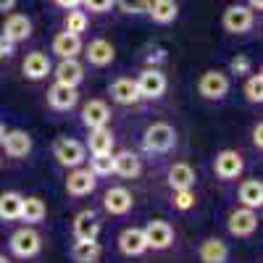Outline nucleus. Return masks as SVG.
Returning <instances> with one entry per match:
<instances>
[{"label": "nucleus", "mask_w": 263, "mask_h": 263, "mask_svg": "<svg viewBox=\"0 0 263 263\" xmlns=\"http://www.w3.org/2000/svg\"><path fill=\"white\" fill-rule=\"evenodd\" d=\"M174 205L179 211H190L195 205V192L192 190H177L174 192Z\"/></svg>", "instance_id": "obj_36"}, {"label": "nucleus", "mask_w": 263, "mask_h": 263, "mask_svg": "<svg viewBox=\"0 0 263 263\" xmlns=\"http://www.w3.org/2000/svg\"><path fill=\"white\" fill-rule=\"evenodd\" d=\"M48 216V205L40 200V197H24L21 200V221H27V224H40L42 218Z\"/></svg>", "instance_id": "obj_30"}, {"label": "nucleus", "mask_w": 263, "mask_h": 263, "mask_svg": "<svg viewBox=\"0 0 263 263\" xmlns=\"http://www.w3.org/2000/svg\"><path fill=\"white\" fill-rule=\"evenodd\" d=\"M197 255H200L203 263H227V258H229V248H227L224 239L208 237L205 242L200 245V250H197Z\"/></svg>", "instance_id": "obj_22"}, {"label": "nucleus", "mask_w": 263, "mask_h": 263, "mask_svg": "<svg viewBox=\"0 0 263 263\" xmlns=\"http://www.w3.org/2000/svg\"><path fill=\"white\" fill-rule=\"evenodd\" d=\"M166 58V53L163 50H153L150 55H147V63H150V69H156V63H161Z\"/></svg>", "instance_id": "obj_40"}, {"label": "nucleus", "mask_w": 263, "mask_h": 263, "mask_svg": "<svg viewBox=\"0 0 263 263\" xmlns=\"http://www.w3.org/2000/svg\"><path fill=\"white\" fill-rule=\"evenodd\" d=\"M55 3H58L61 8H66V11H74L77 6H82V0H55Z\"/></svg>", "instance_id": "obj_41"}, {"label": "nucleus", "mask_w": 263, "mask_h": 263, "mask_svg": "<svg viewBox=\"0 0 263 263\" xmlns=\"http://www.w3.org/2000/svg\"><path fill=\"white\" fill-rule=\"evenodd\" d=\"M135 84H137L140 98L156 100V98H161L166 92V74L161 69H150V66H147V69L135 79Z\"/></svg>", "instance_id": "obj_4"}, {"label": "nucleus", "mask_w": 263, "mask_h": 263, "mask_svg": "<svg viewBox=\"0 0 263 263\" xmlns=\"http://www.w3.org/2000/svg\"><path fill=\"white\" fill-rule=\"evenodd\" d=\"M195 168L190 166V163H174L171 168H168V187L177 192V190H192V184H195Z\"/></svg>", "instance_id": "obj_24"}, {"label": "nucleus", "mask_w": 263, "mask_h": 263, "mask_svg": "<svg viewBox=\"0 0 263 263\" xmlns=\"http://www.w3.org/2000/svg\"><path fill=\"white\" fill-rule=\"evenodd\" d=\"M100 253H103V248L98 239H77L71 248V258L77 263H98Z\"/></svg>", "instance_id": "obj_28"}, {"label": "nucleus", "mask_w": 263, "mask_h": 263, "mask_svg": "<svg viewBox=\"0 0 263 263\" xmlns=\"http://www.w3.org/2000/svg\"><path fill=\"white\" fill-rule=\"evenodd\" d=\"M245 95L250 103H260L263 100V77L260 74H253L245 84Z\"/></svg>", "instance_id": "obj_34"}, {"label": "nucleus", "mask_w": 263, "mask_h": 263, "mask_svg": "<svg viewBox=\"0 0 263 263\" xmlns=\"http://www.w3.org/2000/svg\"><path fill=\"white\" fill-rule=\"evenodd\" d=\"M84 79V66L77 58H66L55 66V82L66 87H77Z\"/></svg>", "instance_id": "obj_20"}, {"label": "nucleus", "mask_w": 263, "mask_h": 263, "mask_svg": "<svg viewBox=\"0 0 263 263\" xmlns=\"http://www.w3.org/2000/svg\"><path fill=\"white\" fill-rule=\"evenodd\" d=\"M82 3L87 6V11H92V13H105V11L114 8V0H82Z\"/></svg>", "instance_id": "obj_37"}, {"label": "nucleus", "mask_w": 263, "mask_h": 263, "mask_svg": "<svg viewBox=\"0 0 263 263\" xmlns=\"http://www.w3.org/2000/svg\"><path fill=\"white\" fill-rule=\"evenodd\" d=\"M260 135H263V126H260V124H255V129H253V142H255V147H260V145H263V137H260Z\"/></svg>", "instance_id": "obj_42"}, {"label": "nucleus", "mask_w": 263, "mask_h": 263, "mask_svg": "<svg viewBox=\"0 0 263 263\" xmlns=\"http://www.w3.org/2000/svg\"><path fill=\"white\" fill-rule=\"evenodd\" d=\"M114 3L124 11V13H132V16H140V13H147V6L150 0H114Z\"/></svg>", "instance_id": "obj_35"}, {"label": "nucleus", "mask_w": 263, "mask_h": 263, "mask_svg": "<svg viewBox=\"0 0 263 263\" xmlns=\"http://www.w3.org/2000/svg\"><path fill=\"white\" fill-rule=\"evenodd\" d=\"M87 147H90L92 156H108L114 150V132L103 126V129H92L90 140H87Z\"/></svg>", "instance_id": "obj_27"}, {"label": "nucleus", "mask_w": 263, "mask_h": 263, "mask_svg": "<svg viewBox=\"0 0 263 263\" xmlns=\"http://www.w3.org/2000/svg\"><path fill=\"white\" fill-rule=\"evenodd\" d=\"M108 121H111V108H108V103H103V100L84 103V108H82V124L90 132L108 126Z\"/></svg>", "instance_id": "obj_11"}, {"label": "nucleus", "mask_w": 263, "mask_h": 263, "mask_svg": "<svg viewBox=\"0 0 263 263\" xmlns=\"http://www.w3.org/2000/svg\"><path fill=\"white\" fill-rule=\"evenodd\" d=\"M100 234V218L95 211H79L74 218V237L77 239H98Z\"/></svg>", "instance_id": "obj_17"}, {"label": "nucleus", "mask_w": 263, "mask_h": 263, "mask_svg": "<svg viewBox=\"0 0 263 263\" xmlns=\"http://www.w3.org/2000/svg\"><path fill=\"white\" fill-rule=\"evenodd\" d=\"M229 69H232V74H248L250 71V61L245 55H237V58H232Z\"/></svg>", "instance_id": "obj_38"}, {"label": "nucleus", "mask_w": 263, "mask_h": 263, "mask_svg": "<svg viewBox=\"0 0 263 263\" xmlns=\"http://www.w3.org/2000/svg\"><path fill=\"white\" fill-rule=\"evenodd\" d=\"M111 98H114L116 103H121V105H135V103L142 100L140 92H137L135 79H129V77H121V79H116V82L111 84Z\"/></svg>", "instance_id": "obj_21"}, {"label": "nucleus", "mask_w": 263, "mask_h": 263, "mask_svg": "<svg viewBox=\"0 0 263 263\" xmlns=\"http://www.w3.org/2000/svg\"><path fill=\"white\" fill-rule=\"evenodd\" d=\"M53 158L58 161V166L63 168H79L87 161V147L79 140L71 137H58L53 142Z\"/></svg>", "instance_id": "obj_1"}, {"label": "nucleus", "mask_w": 263, "mask_h": 263, "mask_svg": "<svg viewBox=\"0 0 263 263\" xmlns=\"http://www.w3.org/2000/svg\"><path fill=\"white\" fill-rule=\"evenodd\" d=\"M90 171L95 177H111L114 174V153L108 156H92L90 158Z\"/></svg>", "instance_id": "obj_32"}, {"label": "nucleus", "mask_w": 263, "mask_h": 263, "mask_svg": "<svg viewBox=\"0 0 263 263\" xmlns=\"http://www.w3.org/2000/svg\"><path fill=\"white\" fill-rule=\"evenodd\" d=\"M87 61H90L92 66H108L114 58H116V50H114V45L108 40H92L90 45H87Z\"/></svg>", "instance_id": "obj_25"}, {"label": "nucleus", "mask_w": 263, "mask_h": 263, "mask_svg": "<svg viewBox=\"0 0 263 263\" xmlns=\"http://www.w3.org/2000/svg\"><path fill=\"white\" fill-rule=\"evenodd\" d=\"M50 58L45 55V53H29L27 58H24V66H21V71H24V77L27 79H32V82H40V79H45L48 74H50Z\"/></svg>", "instance_id": "obj_19"}, {"label": "nucleus", "mask_w": 263, "mask_h": 263, "mask_svg": "<svg viewBox=\"0 0 263 263\" xmlns=\"http://www.w3.org/2000/svg\"><path fill=\"white\" fill-rule=\"evenodd\" d=\"M245 168V161L237 150H221L213 161V171L218 179H237Z\"/></svg>", "instance_id": "obj_6"}, {"label": "nucleus", "mask_w": 263, "mask_h": 263, "mask_svg": "<svg viewBox=\"0 0 263 263\" xmlns=\"http://www.w3.org/2000/svg\"><path fill=\"white\" fill-rule=\"evenodd\" d=\"M53 53H55L61 61L77 58V55L82 53V40H79V34H69V32L55 34V40H53Z\"/></svg>", "instance_id": "obj_23"}, {"label": "nucleus", "mask_w": 263, "mask_h": 263, "mask_svg": "<svg viewBox=\"0 0 263 263\" xmlns=\"http://www.w3.org/2000/svg\"><path fill=\"white\" fill-rule=\"evenodd\" d=\"M3 150H6L8 158H27L29 150H32V137H29V132H24V129H11V132H6V137H3Z\"/></svg>", "instance_id": "obj_12"}, {"label": "nucleus", "mask_w": 263, "mask_h": 263, "mask_svg": "<svg viewBox=\"0 0 263 263\" xmlns=\"http://www.w3.org/2000/svg\"><path fill=\"white\" fill-rule=\"evenodd\" d=\"M13 6H16V0H0V13L13 11Z\"/></svg>", "instance_id": "obj_43"}, {"label": "nucleus", "mask_w": 263, "mask_h": 263, "mask_svg": "<svg viewBox=\"0 0 263 263\" xmlns=\"http://www.w3.org/2000/svg\"><path fill=\"white\" fill-rule=\"evenodd\" d=\"M253 27V11L248 6H229L224 11V29L232 34H242Z\"/></svg>", "instance_id": "obj_13"}, {"label": "nucleus", "mask_w": 263, "mask_h": 263, "mask_svg": "<svg viewBox=\"0 0 263 263\" xmlns=\"http://www.w3.org/2000/svg\"><path fill=\"white\" fill-rule=\"evenodd\" d=\"M48 103L50 108H55V111H71V108L79 103V92L77 87H66V84H53L48 90Z\"/></svg>", "instance_id": "obj_15"}, {"label": "nucleus", "mask_w": 263, "mask_h": 263, "mask_svg": "<svg viewBox=\"0 0 263 263\" xmlns=\"http://www.w3.org/2000/svg\"><path fill=\"white\" fill-rule=\"evenodd\" d=\"M103 205L111 216H124V213L132 211V205H135V195L126 187H111L103 195Z\"/></svg>", "instance_id": "obj_10"}, {"label": "nucleus", "mask_w": 263, "mask_h": 263, "mask_svg": "<svg viewBox=\"0 0 263 263\" xmlns=\"http://www.w3.org/2000/svg\"><path fill=\"white\" fill-rule=\"evenodd\" d=\"M174 145H177V132H174L171 124H150L142 135V147L147 153H168Z\"/></svg>", "instance_id": "obj_2"}, {"label": "nucleus", "mask_w": 263, "mask_h": 263, "mask_svg": "<svg viewBox=\"0 0 263 263\" xmlns=\"http://www.w3.org/2000/svg\"><path fill=\"white\" fill-rule=\"evenodd\" d=\"M248 8L250 11H260L263 8V0H248Z\"/></svg>", "instance_id": "obj_44"}, {"label": "nucleus", "mask_w": 263, "mask_h": 263, "mask_svg": "<svg viewBox=\"0 0 263 263\" xmlns=\"http://www.w3.org/2000/svg\"><path fill=\"white\" fill-rule=\"evenodd\" d=\"M140 171H142V161L137 153H132V150H121L114 156V174H119V177L124 179H135L140 177Z\"/></svg>", "instance_id": "obj_16"}, {"label": "nucleus", "mask_w": 263, "mask_h": 263, "mask_svg": "<svg viewBox=\"0 0 263 263\" xmlns=\"http://www.w3.org/2000/svg\"><path fill=\"white\" fill-rule=\"evenodd\" d=\"M0 263H11V260H8L6 255H0Z\"/></svg>", "instance_id": "obj_46"}, {"label": "nucleus", "mask_w": 263, "mask_h": 263, "mask_svg": "<svg viewBox=\"0 0 263 263\" xmlns=\"http://www.w3.org/2000/svg\"><path fill=\"white\" fill-rule=\"evenodd\" d=\"M40 250H42V237L34 229L24 227L11 234V253L16 258H34Z\"/></svg>", "instance_id": "obj_3"}, {"label": "nucleus", "mask_w": 263, "mask_h": 263, "mask_svg": "<svg viewBox=\"0 0 263 263\" xmlns=\"http://www.w3.org/2000/svg\"><path fill=\"white\" fill-rule=\"evenodd\" d=\"M239 203H242V208L258 211L263 205V184L258 179H245L239 184Z\"/></svg>", "instance_id": "obj_26"}, {"label": "nucleus", "mask_w": 263, "mask_h": 263, "mask_svg": "<svg viewBox=\"0 0 263 263\" xmlns=\"http://www.w3.org/2000/svg\"><path fill=\"white\" fill-rule=\"evenodd\" d=\"M197 92H200L205 100H221L229 92V77L224 71L211 69L200 77V82H197Z\"/></svg>", "instance_id": "obj_5"}, {"label": "nucleus", "mask_w": 263, "mask_h": 263, "mask_svg": "<svg viewBox=\"0 0 263 263\" xmlns=\"http://www.w3.org/2000/svg\"><path fill=\"white\" fill-rule=\"evenodd\" d=\"M119 250L129 258H137L147 250V242H145V232L140 227H126L121 234H119Z\"/></svg>", "instance_id": "obj_14"}, {"label": "nucleus", "mask_w": 263, "mask_h": 263, "mask_svg": "<svg viewBox=\"0 0 263 263\" xmlns=\"http://www.w3.org/2000/svg\"><path fill=\"white\" fill-rule=\"evenodd\" d=\"M84 29H87V13L84 11H69V16H66V32L82 34Z\"/></svg>", "instance_id": "obj_33"}, {"label": "nucleus", "mask_w": 263, "mask_h": 263, "mask_svg": "<svg viewBox=\"0 0 263 263\" xmlns=\"http://www.w3.org/2000/svg\"><path fill=\"white\" fill-rule=\"evenodd\" d=\"M13 50H16V42H11L8 37L0 34V58H3V55H13Z\"/></svg>", "instance_id": "obj_39"}, {"label": "nucleus", "mask_w": 263, "mask_h": 263, "mask_svg": "<svg viewBox=\"0 0 263 263\" xmlns=\"http://www.w3.org/2000/svg\"><path fill=\"white\" fill-rule=\"evenodd\" d=\"M227 227L234 237H250L258 229V213L250 211V208H237V211L229 213Z\"/></svg>", "instance_id": "obj_9"}, {"label": "nucleus", "mask_w": 263, "mask_h": 263, "mask_svg": "<svg viewBox=\"0 0 263 263\" xmlns=\"http://www.w3.org/2000/svg\"><path fill=\"white\" fill-rule=\"evenodd\" d=\"M32 34V21L24 13H8L6 24H3V37H8L11 42H21Z\"/></svg>", "instance_id": "obj_18"}, {"label": "nucleus", "mask_w": 263, "mask_h": 263, "mask_svg": "<svg viewBox=\"0 0 263 263\" xmlns=\"http://www.w3.org/2000/svg\"><path fill=\"white\" fill-rule=\"evenodd\" d=\"M177 11L179 8L174 0H150V6H147V13L156 24H171L177 18Z\"/></svg>", "instance_id": "obj_29"}, {"label": "nucleus", "mask_w": 263, "mask_h": 263, "mask_svg": "<svg viewBox=\"0 0 263 263\" xmlns=\"http://www.w3.org/2000/svg\"><path fill=\"white\" fill-rule=\"evenodd\" d=\"M95 184H98V177L90 171V168H71L69 171V179H66V192L74 195V197H84L95 192Z\"/></svg>", "instance_id": "obj_7"}, {"label": "nucleus", "mask_w": 263, "mask_h": 263, "mask_svg": "<svg viewBox=\"0 0 263 263\" xmlns=\"http://www.w3.org/2000/svg\"><path fill=\"white\" fill-rule=\"evenodd\" d=\"M3 137H6V126L0 124V145H3Z\"/></svg>", "instance_id": "obj_45"}, {"label": "nucleus", "mask_w": 263, "mask_h": 263, "mask_svg": "<svg viewBox=\"0 0 263 263\" xmlns=\"http://www.w3.org/2000/svg\"><path fill=\"white\" fill-rule=\"evenodd\" d=\"M21 200H24V195H18V192L0 195V221H16L21 216Z\"/></svg>", "instance_id": "obj_31"}, {"label": "nucleus", "mask_w": 263, "mask_h": 263, "mask_svg": "<svg viewBox=\"0 0 263 263\" xmlns=\"http://www.w3.org/2000/svg\"><path fill=\"white\" fill-rule=\"evenodd\" d=\"M0 166H3V158H0Z\"/></svg>", "instance_id": "obj_47"}, {"label": "nucleus", "mask_w": 263, "mask_h": 263, "mask_svg": "<svg viewBox=\"0 0 263 263\" xmlns=\"http://www.w3.org/2000/svg\"><path fill=\"white\" fill-rule=\"evenodd\" d=\"M145 242H147V250H166L171 242H174V229L168 221H161V218H156V221H150L145 229Z\"/></svg>", "instance_id": "obj_8"}]
</instances>
